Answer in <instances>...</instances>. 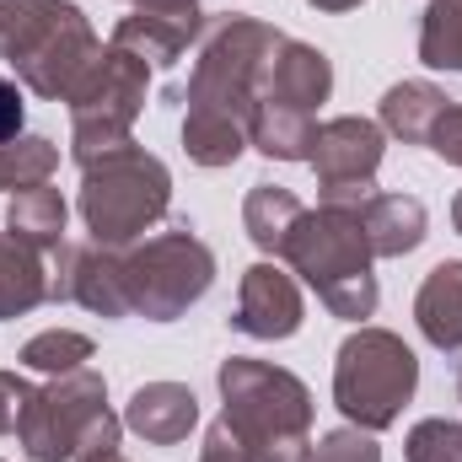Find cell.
Segmentation results:
<instances>
[{
  "instance_id": "f1b7e54d",
  "label": "cell",
  "mask_w": 462,
  "mask_h": 462,
  "mask_svg": "<svg viewBox=\"0 0 462 462\" xmlns=\"http://www.w3.org/2000/svg\"><path fill=\"white\" fill-rule=\"evenodd\" d=\"M27 398H32V387H27L16 371H0V436L22 425V409H27Z\"/></svg>"
},
{
  "instance_id": "2e32d148",
  "label": "cell",
  "mask_w": 462,
  "mask_h": 462,
  "mask_svg": "<svg viewBox=\"0 0 462 462\" xmlns=\"http://www.w3.org/2000/svg\"><path fill=\"white\" fill-rule=\"evenodd\" d=\"M425 205L414 194H371L360 205V231H365V247L371 258H403L425 242Z\"/></svg>"
},
{
  "instance_id": "8fae6325",
  "label": "cell",
  "mask_w": 462,
  "mask_h": 462,
  "mask_svg": "<svg viewBox=\"0 0 462 462\" xmlns=\"http://www.w3.org/2000/svg\"><path fill=\"white\" fill-rule=\"evenodd\" d=\"M49 301H76L97 318H129V285H124V253L118 247H81L60 242L54 274H49Z\"/></svg>"
},
{
  "instance_id": "7c38bea8",
  "label": "cell",
  "mask_w": 462,
  "mask_h": 462,
  "mask_svg": "<svg viewBox=\"0 0 462 462\" xmlns=\"http://www.w3.org/2000/svg\"><path fill=\"white\" fill-rule=\"evenodd\" d=\"M199 32H205L199 0H151V5H134V11L118 22L108 43L124 49V54H134V60H145L151 70H162V65H178L183 49H189Z\"/></svg>"
},
{
  "instance_id": "44dd1931",
  "label": "cell",
  "mask_w": 462,
  "mask_h": 462,
  "mask_svg": "<svg viewBox=\"0 0 462 462\" xmlns=\"http://www.w3.org/2000/svg\"><path fill=\"white\" fill-rule=\"evenodd\" d=\"M38 301H49V269L43 258L16 242L11 231H0V323L27 318Z\"/></svg>"
},
{
  "instance_id": "d6a6232c",
  "label": "cell",
  "mask_w": 462,
  "mask_h": 462,
  "mask_svg": "<svg viewBox=\"0 0 462 462\" xmlns=\"http://www.w3.org/2000/svg\"><path fill=\"white\" fill-rule=\"evenodd\" d=\"M452 226H457V236H462V189H457V199H452Z\"/></svg>"
},
{
  "instance_id": "1f68e13d",
  "label": "cell",
  "mask_w": 462,
  "mask_h": 462,
  "mask_svg": "<svg viewBox=\"0 0 462 462\" xmlns=\"http://www.w3.org/2000/svg\"><path fill=\"white\" fill-rule=\"evenodd\" d=\"M307 5H318V11H355L360 0H307Z\"/></svg>"
},
{
  "instance_id": "d6986e66",
  "label": "cell",
  "mask_w": 462,
  "mask_h": 462,
  "mask_svg": "<svg viewBox=\"0 0 462 462\" xmlns=\"http://www.w3.org/2000/svg\"><path fill=\"white\" fill-rule=\"evenodd\" d=\"M65 221H70V205L60 189L49 183H32V189H16L11 205H5V231L16 242H27L32 253H49L65 242Z\"/></svg>"
},
{
  "instance_id": "3957f363",
  "label": "cell",
  "mask_w": 462,
  "mask_h": 462,
  "mask_svg": "<svg viewBox=\"0 0 462 462\" xmlns=\"http://www.w3.org/2000/svg\"><path fill=\"white\" fill-rule=\"evenodd\" d=\"M0 54L32 97L65 103L103 43L76 0H0Z\"/></svg>"
},
{
  "instance_id": "ba28073f",
  "label": "cell",
  "mask_w": 462,
  "mask_h": 462,
  "mask_svg": "<svg viewBox=\"0 0 462 462\" xmlns=\"http://www.w3.org/2000/svg\"><path fill=\"white\" fill-rule=\"evenodd\" d=\"M145 92H151V65L108 43L92 60V70L76 81V92L65 97L70 103V156L92 162L114 145H129V129L145 108Z\"/></svg>"
},
{
  "instance_id": "30bf717a",
  "label": "cell",
  "mask_w": 462,
  "mask_h": 462,
  "mask_svg": "<svg viewBox=\"0 0 462 462\" xmlns=\"http://www.w3.org/2000/svg\"><path fill=\"white\" fill-rule=\"evenodd\" d=\"M382 124L360 114L328 118L318 124V140H312V172H318V194L323 205H345L360 210L371 194H376V167H382Z\"/></svg>"
},
{
  "instance_id": "cb8c5ba5",
  "label": "cell",
  "mask_w": 462,
  "mask_h": 462,
  "mask_svg": "<svg viewBox=\"0 0 462 462\" xmlns=\"http://www.w3.org/2000/svg\"><path fill=\"white\" fill-rule=\"evenodd\" d=\"M60 167V145L43 134H16L11 145H0V194L5 189H32L49 183Z\"/></svg>"
},
{
  "instance_id": "ffe728a7",
  "label": "cell",
  "mask_w": 462,
  "mask_h": 462,
  "mask_svg": "<svg viewBox=\"0 0 462 462\" xmlns=\"http://www.w3.org/2000/svg\"><path fill=\"white\" fill-rule=\"evenodd\" d=\"M447 103L452 97L430 81H398V87L382 92V134H393L403 145H425Z\"/></svg>"
},
{
  "instance_id": "6da1fadb",
  "label": "cell",
  "mask_w": 462,
  "mask_h": 462,
  "mask_svg": "<svg viewBox=\"0 0 462 462\" xmlns=\"http://www.w3.org/2000/svg\"><path fill=\"white\" fill-rule=\"evenodd\" d=\"M285 32L231 11L216 16L205 49L189 76V114H183V151L199 167H231L247 151V118L263 97V76L280 54Z\"/></svg>"
},
{
  "instance_id": "ac0fdd59",
  "label": "cell",
  "mask_w": 462,
  "mask_h": 462,
  "mask_svg": "<svg viewBox=\"0 0 462 462\" xmlns=\"http://www.w3.org/2000/svg\"><path fill=\"white\" fill-rule=\"evenodd\" d=\"M312 140H318V118L312 114L258 97V108L247 118V145L253 151H263L269 162H307L312 156Z\"/></svg>"
},
{
  "instance_id": "8992f818",
  "label": "cell",
  "mask_w": 462,
  "mask_h": 462,
  "mask_svg": "<svg viewBox=\"0 0 462 462\" xmlns=\"http://www.w3.org/2000/svg\"><path fill=\"white\" fill-rule=\"evenodd\" d=\"M420 387V360L393 328H355L334 360V403L349 425L387 430Z\"/></svg>"
},
{
  "instance_id": "4fadbf2b",
  "label": "cell",
  "mask_w": 462,
  "mask_h": 462,
  "mask_svg": "<svg viewBox=\"0 0 462 462\" xmlns=\"http://www.w3.org/2000/svg\"><path fill=\"white\" fill-rule=\"evenodd\" d=\"M307 307H301V285L280 269V263H253L242 269L236 285V318L231 328L247 339H291L301 328Z\"/></svg>"
},
{
  "instance_id": "52a82bcc",
  "label": "cell",
  "mask_w": 462,
  "mask_h": 462,
  "mask_svg": "<svg viewBox=\"0 0 462 462\" xmlns=\"http://www.w3.org/2000/svg\"><path fill=\"white\" fill-rule=\"evenodd\" d=\"M124 285H129V307L145 323H178L216 285V253L183 221L124 253Z\"/></svg>"
},
{
  "instance_id": "5bb4252c",
  "label": "cell",
  "mask_w": 462,
  "mask_h": 462,
  "mask_svg": "<svg viewBox=\"0 0 462 462\" xmlns=\"http://www.w3.org/2000/svg\"><path fill=\"white\" fill-rule=\"evenodd\" d=\"M124 425L145 447H178L199 425V398L183 382H145V387H134V398L124 409Z\"/></svg>"
},
{
  "instance_id": "f546056e",
  "label": "cell",
  "mask_w": 462,
  "mask_h": 462,
  "mask_svg": "<svg viewBox=\"0 0 462 462\" xmlns=\"http://www.w3.org/2000/svg\"><path fill=\"white\" fill-rule=\"evenodd\" d=\"M22 108H27V103H22V87L0 76V145H11V140L22 134Z\"/></svg>"
},
{
  "instance_id": "603a6c76",
  "label": "cell",
  "mask_w": 462,
  "mask_h": 462,
  "mask_svg": "<svg viewBox=\"0 0 462 462\" xmlns=\"http://www.w3.org/2000/svg\"><path fill=\"white\" fill-rule=\"evenodd\" d=\"M420 60L430 70L462 76V0H430V11L420 22Z\"/></svg>"
},
{
  "instance_id": "277c9868",
  "label": "cell",
  "mask_w": 462,
  "mask_h": 462,
  "mask_svg": "<svg viewBox=\"0 0 462 462\" xmlns=\"http://www.w3.org/2000/svg\"><path fill=\"white\" fill-rule=\"evenodd\" d=\"M280 258L345 323H365L376 312V301H382L376 274H371V247H365V231H360V210H345V205L307 210L296 221V231L285 236Z\"/></svg>"
},
{
  "instance_id": "5b68a950",
  "label": "cell",
  "mask_w": 462,
  "mask_h": 462,
  "mask_svg": "<svg viewBox=\"0 0 462 462\" xmlns=\"http://www.w3.org/2000/svg\"><path fill=\"white\" fill-rule=\"evenodd\" d=\"M81 221L97 247H129L172 210V172L145 145H114L81 162Z\"/></svg>"
},
{
  "instance_id": "d4e9b609",
  "label": "cell",
  "mask_w": 462,
  "mask_h": 462,
  "mask_svg": "<svg viewBox=\"0 0 462 462\" xmlns=\"http://www.w3.org/2000/svg\"><path fill=\"white\" fill-rule=\"evenodd\" d=\"M92 360V339L76 334V328H49V334H32L22 345V365L27 371H43V376H65V371H81Z\"/></svg>"
},
{
  "instance_id": "7a4b0ae2",
  "label": "cell",
  "mask_w": 462,
  "mask_h": 462,
  "mask_svg": "<svg viewBox=\"0 0 462 462\" xmlns=\"http://www.w3.org/2000/svg\"><path fill=\"white\" fill-rule=\"evenodd\" d=\"M221 425L247 462H312V393L296 371L231 355L221 360Z\"/></svg>"
},
{
  "instance_id": "4dcf8cb0",
  "label": "cell",
  "mask_w": 462,
  "mask_h": 462,
  "mask_svg": "<svg viewBox=\"0 0 462 462\" xmlns=\"http://www.w3.org/2000/svg\"><path fill=\"white\" fill-rule=\"evenodd\" d=\"M199 462H247V457H242V447L231 441L226 425H210V430H205V447H199Z\"/></svg>"
},
{
  "instance_id": "484cf974",
  "label": "cell",
  "mask_w": 462,
  "mask_h": 462,
  "mask_svg": "<svg viewBox=\"0 0 462 462\" xmlns=\"http://www.w3.org/2000/svg\"><path fill=\"white\" fill-rule=\"evenodd\" d=\"M409 462H462V425L457 420H420L403 441Z\"/></svg>"
},
{
  "instance_id": "e0dca14e",
  "label": "cell",
  "mask_w": 462,
  "mask_h": 462,
  "mask_svg": "<svg viewBox=\"0 0 462 462\" xmlns=\"http://www.w3.org/2000/svg\"><path fill=\"white\" fill-rule=\"evenodd\" d=\"M414 323L436 349H462V258H447L425 274L414 296Z\"/></svg>"
},
{
  "instance_id": "9c48e42d",
  "label": "cell",
  "mask_w": 462,
  "mask_h": 462,
  "mask_svg": "<svg viewBox=\"0 0 462 462\" xmlns=\"http://www.w3.org/2000/svg\"><path fill=\"white\" fill-rule=\"evenodd\" d=\"M108 414V382L103 371L81 365L65 376H49L43 387H32L27 409H22V452L32 462H76L81 436L92 430V420Z\"/></svg>"
},
{
  "instance_id": "7402d4cb",
  "label": "cell",
  "mask_w": 462,
  "mask_h": 462,
  "mask_svg": "<svg viewBox=\"0 0 462 462\" xmlns=\"http://www.w3.org/2000/svg\"><path fill=\"white\" fill-rule=\"evenodd\" d=\"M307 216V205L291 194V189H280V183H253L247 189V199H242V226L253 236V247L258 253H285V236L296 231V221Z\"/></svg>"
},
{
  "instance_id": "83f0119b",
  "label": "cell",
  "mask_w": 462,
  "mask_h": 462,
  "mask_svg": "<svg viewBox=\"0 0 462 462\" xmlns=\"http://www.w3.org/2000/svg\"><path fill=\"white\" fill-rule=\"evenodd\" d=\"M425 145H430L441 162L462 167V103H447V108H441V118H436V129H430Z\"/></svg>"
},
{
  "instance_id": "9a60e30c",
  "label": "cell",
  "mask_w": 462,
  "mask_h": 462,
  "mask_svg": "<svg viewBox=\"0 0 462 462\" xmlns=\"http://www.w3.org/2000/svg\"><path fill=\"white\" fill-rule=\"evenodd\" d=\"M334 92V65L318 43H301V38H285L269 76H263V97L269 103H285V108H301V114H318V103H328Z\"/></svg>"
},
{
  "instance_id": "e575fe53",
  "label": "cell",
  "mask_w": 462,
  "mask_h": 462,
  "mask_svg": "<svg viewBox=\"0 0 462 462\" xmlns=\"http://www.w3.org/2000/svg\"><path fill=\"white\" fill-rule=\"evenodd\" d=\"M457 398H462V376H457Z\"/></svg>"
},
{
  "instance_id": "4316f807",
  "label": "cell",
  "mask_w": 462,
  "mask_h": 462,
  "mask_svg": "<svg viewBox=\"0 0 462 462\" xmlns=\"http://www.w3.org/2000/svg\"><path fill=\"white\" fill-rule=\"evenodd\" d=\"M312 462H382V447H376V436H371V430L345 425V430H328V436L318 441Z\"/></svg>"
},
{
  "instance_id": "836d02e7",
  "label": "cell",
  "mask_w": 462,
  "mask_h": 462,
  "mask_svg": "<svg viewBox=\"0 0 462 462\" xmlns=\"http://www.w3.org/2000/svg\"><path fill=\"white\" fill-rule=\"evenodd\" d=\"M129 5H151V0H129Z\"/></svg>"
}]
</instances>
